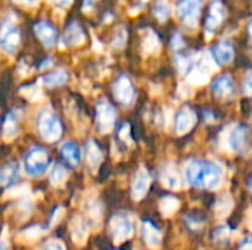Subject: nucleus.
Listing matches in <instances>:
<instances>
[{
  "mask_svg": "<svg viewBox=\"0 0 252 250\" xmlns=\"http://www.w3.org/2000/svg\"><path fill=\"white\" fill-rule=\"evenodd\" d=\"M37 130L44 141H58L62 136V122L52 109H44L37 118Z\"/></svg>",
  "mask_w": 252,
  "mask_h": 250,
  "instance_id": "nucleus-2",
  "label": "nucleus"
},
{
  "mask_svg": "<svg viewBox=\"0 0 252 250\" xmlns=\"http://www.w3.org/2000/svg\"><path fill=\"white\" fill-rule=\"evenodd\" d=\"M66 178H68V171H66L65 167H62V165L58 164V165H55L52 168L50 175H49V180H50V184L52 186L59 187V186H62L66 181Z\"/></svg>",
  "mask_w": 252,
  "mask_h": 250,
  "instance_id": "nucleus-28",
  "label": "nucleus"
},
{
  "mask_svg": "<svg viewBox=\"0 0 252 250\" xmlns=\"http://www.w3.org/2000/svg\"><path fill=\"white\" fill-rule=\"evenodd\" d=\"M195 124H196V113L189 106L182 108L177 112L176 118H174V127H176V131H177L179 136H183V134L189 133L193 128Z\"/></svg>",
  "mask_w": 252,
  "mask_h": 250,
  "instance_id": "nucleus-12",
  "label": "nucleus"
},
{
  "mask_svg": "<svg viewBox=\"0 0 252 250\" xmlns=\"http://www.w3.org/2000/svg\"><path fill=\"white\" fill-rule=\"evenodd\" d=\"M38 250H65V245L62 240L59 239H50L47 242H44Z\"/></svg>",
  "mask_w": 252,
  "mask_h": 250,
  "instance_id": "nucleus-34",
  "label": "nucleus"
},
{
  "mask_svg": "<svg viewBox=\"0 0 252 250\" xmlns=\"http://www.w3.org/2000/svg\"><path fill=\"white\" fill-rule=\"evenodd\" d=\"M211 56H213V59H214V62L217 65H227V63H230L233 56H235L233 44L230 41H226V40L217 41L213 46V49H211Z\"/></svg>",
  "mask_w": 252,
  "mask_h": 250,
  "instance_id": "nucleus-15",
  "label": "nucleus"
},
{
  "mask_svg": "<svg viewBox=\"0 0 252 250\" xmlns=\"http://www.w3.org/2000/svg\"><path fill=\"white\" fill-rule=\"evenodd\" d=\"M62 217H63V208H62V206H58V208L53 211V214H52V218H50L49 227H50V228H52V227H55V225L62 220Z\"/></svg>",
  "mask_w": 252,
  "mask_h": 250,
  "instance_id": "nucleus-37",
  "label": "nucleus"
},
{
  "mask_svg": "<svg viewBox=\"0 0 252 250\" xmlns=\"http://www.w3.org/2000/svg\"><path fill=\"white\" fill-rule=\"evenodd\" d=\"M130 131H131V128H130V124H123L121 125V128H120V139L123 140V141H126L127 144H131L133 143V140H131V136H130Z\"/></svg>",
  "mask_w": 252,
  "mask_h": 250,
  "instance_id": "nucleus-36",
  "label": "nucleus"
},
{
  "mask_svg": "<svg viewBox=\"0 0 252 250\" xmlns=\"http://www.w3.org/2000/svg\"><path fill=\"white\" fill-rule=\"evenodd\" d=\"M239 250H252V237H247V239L241 243Z\"/></svg>",
  "mask_w": 252,
  "mask_h": 250,
  "instance_id": "nucleus-40",
  "label": "nucleus"
},
{
  "mask_svg": "<svg viewBox=\"0 0 252 250\" xmlns=\"http://www.w3.org/2000/svg\"><path fill=\"white\" fill-rule=\"evenodd\" d=\"M102 212H103V205L99 200H96V199L90 200V203L87 206V215H89V220H90L92 224H94V225L100 224Z\"/></svg>",
  "mask_w": 252,
  "mask_h": 250,
  "instance_id": "nucleus-29",
  "label": "nucleus"
},
{
  "mask_svg": "<svg viewBox=\"0 0 252 250\" xmlns=\"http://www.w3.org/2000/svg\"><path fill=\"white\" fill-rule=\"evenodd\" d=\"M224 177V168L219 162H205L204 167V177H202V187L208 190H216Z\"/></svg>",
  "mask_w": 252,
  "mask_h": 250,
  "instance_id": "nucleus-9",
  "label": "nucleus"
},
{
  "mask_svg": "<svg viewBox=\"0 0 252 250\" xmlns=\"http://www.w3.org/2000/svg\"><path fill=\"white\" fill-rule=\"evenodd\" d=\"M61 153L63 159L71 165V167H78L81 161V152L80 147L75 141H66L61 146Z\"/></svg>",
  "mask_w": 252,
  "mask_h": 250,
  "instance_id": "nucleus-22",
  "label": "nucleus"
},
{
  "mask_svg": "<svg viewBox=\"0 0 252 250\" xmlns=\"http://www.w3.org/2000/svg\"><path fill=\"white\" fill-rule=\"evenodd\" d=\"M21 93L28 99V100H31V102H38V100H41L43 99V93H41V90L37 87V85H27V87H22L21 88Z\"/></svg>",
  "mask_w": 252,
  "mask_h": 250,
  "instance_id": "nucleus-30",
  "label": "nucleus"
},
{
  "mask_svg": "<svg viewBox=\"0 0 252 250\" xmlns=\"http://www.w3.org/2000/svg\"><path fill=\"white\" fill-rule=\"evenodd\" d=\"M34 34L37 35V38L46 46V47H52L56 40H58V32L56 28L47 22V21H40L34 25Z\"/></svg>",
  "mask_w": 252,
  "mask_h": 250,
  "instance_id": "nucleus-16",
  "label": "nucleus"
},
{
  "mask_svg": "<svg viewBox=\"0 0 252 250\" xmlns=\"http://www.w3.org/2000/svg\"><path fill=\"white\" fill-rule=\"evenodd\" d=\"M159 178H161L162 184L167 189L179 190L182 187V175H180V171L176 167V164H173V162H168V164H165L161 168Z\"/></svg>",
  "mask_w": 252,
  "mask_h": 250,
  "instance_id": "nucleus-14",
  "label": "nucleus"
},
{
  "mask_svg": "<svg viewBox=\"0 0 252 250\" xmlns=\"http://www.w3.org/2000/svg\"><path fill=\"white\" fill-rule=\"evenodd\" d=\"M204 167L205 162L202 161H190L185 168V178L188 184L193 187H202V177H204Z\"/></svg>",
  "mask_w": 252,
  "mask_h": 250,
  "instance_id": "nucleus-17",
  "label": "nucleus"
},
{
  "mask_svg": "<svg viewBox=\"0 0 252 250\" xmlns=\"http://www.w3.org/2000/svg\"><path fill=\"white\" fill-rule=\"evenodd\" d=\"M214 239L219 243H227L230 240V230L229 227H220L214 231Z\"/></svg>",
  "mask_w": 252,
  "mask_h": 250,
  "instance_id": "nucleus-35",
  "label": "nucleus"
},
{
  "mask_svg": "<svg viewBox=\"0 0 252 250\" xmlns=\"http://www.w3.org/2000/svg\"><path fill=\"white\" fill-rule=\"evenodd\" d=\"M18 133H19V116L16 111H12L4 116L1 134H3V139L9 141V140H13L18 136Z\"/></svg>",
  "mask_w": 252,
  "mask_h": 250,
  "instance_id": "nucleus-21",
  "label": "nucleus"
},
{
  "mask_svg": "<svg viewBox=\"0 0 252 250\" xmlns=\"http://www.w3.org/2000/svg\"><path fill=\"white\" fill-rule=\"evenodd\" d=\"M213 94L220 99V100H227L232 99V96L235 94V84L230 75H220L214 80L213 85H211Z\"/></svg>",
  "mask_w": 252,
  "mask_h": 250,
  "instance_id": "nucleus-13",
  "label": "nucleus"
},
{
  "mask_svg": "<svg viewBox=\"0 0 252 250\" xmlns=\"http://www.w3.org/2000/svg\"><path fill=\"white\" fill-rule=\"evenodd\" d=\"M142 236H143V240H145V243H146L148 248L158 249L161 246L162 234H161V231L151 221H145L142 224Z\"/></svg>",
  "mask_w": 252,
  "mask_h": 250,
  "instance_id": "nucleus-20",
  "label": "nucleus"
},
{
  "mask_svg": "<svg viewBox=\"0 0 252 250\" xmlns=\"http://www.w3.org/2000/svg\"><path fill=\"white\" fill-rule=\"evenodd\" d=\"M7 249V246H6V242L3 240V239H0V250H6Z\"/></svg>",
  "mask_w": 252,
  "mask_h": 250,
  "instance_id": "nucleus-42",
  "label": "nucleus"
},
{
  "mask_svg": "<svg viewBox=\"0 0 252 250\" xmlns=\"http://www.w3.org/2000/svg\"><path fill=\"white\" fill-rule=\"evenodd\" d=\"M83 41H84V32H83V29L75 22H72L66 28V31L63 32L62 43L65 46H77V44H81Z\"/></svg>",
  "mask_w": 252,
  "mask_h": 250,
  "instance_id": "nucleus-23",
  "label": "nucleus"
},
{
  "mask_svg": "<svg viewBox=\"0 0 252 250\" xmlns=\"http://www.w3.org/2000/svg\"><path fill=\"white\" fill-rule=\"evenodd\" d=\"M250 141V128L244 124L235 125L230 131H227L224 144L230 152H241L247 147Z\"/></svg>",
  "mask_w": 252,
  "mask_h": 250,
  "instance_id": "nucleus-5",
  "label": "nucleus"
},
{
  "mask_svg": "<svg viewBox=\"0 0 252 250\" xmlns=\"http://www.w3.org/2000/svg\"><path fill=\"white\" fill-rule=\"evenodd\" d=\"M248 34H250V37H251V41H252V21L250 22V25H248Z\"/></svg>",
  "mask_w": 252,
  "mask_h": 250,
  "instance_id": "nucleus-43",
  "label": "nucleus"
},
{
  "mask_svg": "<svg viewBox=\"0 0 252 250\" xmlns=\"http://www.w3.org/2000/svg\"><path fill=\"white\" fill-rule=\"evenodd\" d=\"M154 13L159 18V19H165L167 16H168V9H167V6L165 4H157L155 6V9H154Z\"/></svg>",
  "mask_w": 252,
  "mask_h": 250,
  "instance_id": "nucleus-38",
  "label": "nucleus"
},
{
  "mask_svg": "<svg viewBox=\"0 0 252 250\" xmlns=\"http://www.w3.org/2000/svg\"><path fill=\"white\" fill-rule=\"evenodd\" d=\"M117 112L108 100H99L96 105V125L103 134L111 133L115 127Z\"/></svg>",
  "mask_w": 252,
  "mask_h": 250,
  "instance_id": "nucleus-4",
  "label": "nucleus"
},
{
  "mask_svg": "<svg viewBox=\"0 0 252 250\" xmlns=\"http://www.w3.org/2000/svg\"><path fill=\"white\" fill-rule=\"evenodd\" d=\"M69 230H71V236L75 245L83 246L87 242V236H89V227L87 222L81 218V217H74L71 224H69Z\"/></svg>",
  "mask_w": 252,
  "mask_h": 250,
  "instance_id": "nucleus-19",
  "label": "nucleus"
},
{
  "mask_svg": "<svg viewBox=\"0 0 252 250\" xmlns=\"http://www.w3.org/2000/svg\"><path fill=\"white\" fill-rule=\"evenodd\" d=\"M52 1H55L58 6H61V7H66L68 4H71V1L72 0H52Z\"/></svg>",
  "mask_w": 252,
  "mask_h": 250,
  "instance_id": "nucleus-41",
  "label": "nucleus"
},
{
  "mask_svg": "<svg viewBox=\"0 0 252 250\" xmlns=\"http://www.w3.org/2000/svg\"><path fill=\"white\" fill-rule=\"evenodd\" d=\"M189 80H190V83H193V84H196V85H201V84H204V83L208 81V74H207V71L196 68V69H193L192 74L189 75Z\"/></svg>",
  "mask_w": 252,
  "mask_h": 250,
  "instance_id": "nucleus-32",
  "label": "nucleus"
},
{
  "mask_svg": "<svg viewBox=\"0 0 252 250\" xmlns=\"http://www.w3.org/2000/svg\"><path fill=\"white\" fill-rule=\"evenodd\" d=\"M226 15H227V10L221 0L211 1L207 9V15H205V21H204L205 31L216 32V29H219L221 27V24L224 22Z\"/></svg>",
  "mask_w": 252,
  "mask_h": 250,
  "instance_id": "nucleus-6",
  "label": "nucleus"
},
{
  "mask_svg": "<svg viewBox=\"0 0 252 250\" xmlns=\"http://www.w3.org/2000/svg\"><path fill=\"white\" fill-rule=\"evenodd\" d=\"M18 172H19V167H18L15 162L4 165V167L0 169V186L6 187V186L12 184V183L16 180Z\"/></svg>",
  "mask_w": 252,
  "mask_h": 250,
  "instance_id": "nucleus-25",
  "label": "nucleus"
},
{
  "mask_svg": "<svg viewBox=\"0 0 252 250\" xmlns=\"http://www.w3.org/2000/svg\"><path fill=\"white\" fill-rule=\"evenodd\" d=\"M250 187H251V190H252V178H251V183H250Z\"/></svg>",
  "mask_w": 252,
  "mask_h": 250,
  "instance_id": "nucleus-45",
  "label": "nucleus"
},
{
  "mask_svg": "<svg viewBox=\"0 0 252 250\" xmlns=\"http://www.w3.org/2000/svg\"><path fill=\"white\" fill-rule=\"evenodd\" d=\"M21 1H24V3H34L35 0H21Z\"/></svg>",
  "mask_w": 252,
  "mask_h": 250,
  "instance_id": "nucleus-44",
  "label": "nucleus"
},
{
  "mask_svg": "<svg viewBox=\"0 0 252 250\" xmlns=\"http://www.w3.org/2000/svg\"><path fill=\"white\" fill-rule=\"evenodd\" d=\"M244 93L251 96L252 94V71L245 77V81H244Z\"/></svg>",
  "mask_w": 252,
  "mask_h": 250,
  "instance_id": "nucleus-39",
  "label": "nucleus"
},
{
  "mask_svg": "<svg viewBox=\"0 0 252 250\" xmlns=\"http://www.w3.org/2000/svg\"><path fill=\"white\" fill-rule=\"evenodd\" d=\"M233 209V199L229 194H223L217 199L216 205H214V212L219 218H224L227 217Z\"/></svg>",
  "mask_w": 252,
  "mask_h": 250,
  "instance_id": "nucleus-24",
  "label": "nucleus"
},
{
  "mask_svg": "<svg viewBox=\"0 0 252 250\" xmlns=\"http://www.w3.org/2000/svg\"><path fill=\"white\" fill-rule=\"evenodd\" d=\"M180 208V202L174 196H165L159 200V211L164 217H171Z\"/></svg>",
  "mask_w": 252,
  "mask_h": 250,
  "instance_id": "nucleus-27",
  "label": "nucleus"
},
{
  "mask_svg": "<svg viewBox=\"0 0 252 250\" xmlns=\"http://www.w3.org/2000/svg\"><path fill=\"white\" fill-rule=\"evenodd\" d=\"M43 233H44V228H41L40 225H31V227L25 228V230L21 233V236H24L27 240H35V239H38Z\"/></svg>",
  "mask_w": 252,
  "mask_h": 250,
  "instance_id": "nucleus-33",
  "label": "nucleus"
},
{
  "mask_svg": "<svg viewBox=\"0 0 252 250\" xmlns=\"http://www.w3.org/2000/svg\"><path fill=\"white\" fill-rule=\"evenodd\" d=\"M151 183H152V178H151L149 171L145 169V168H140L137 171V174L134 175V180H133V184H131V197L136 202L142 200L148 194Z\"/></svg>",
  "mask_w": 252,
  "mask_h": 250,
  "instance_id": "nucleus-11",
  "label": "nucleus"
},
{
  "mask_svg": "<svg viewBox=\"0 0 252 250\" xmlns=\"http://www.w3.org/2000/svg\"><path fill=\"white\" fill-rule=\"evenodd\" d=\"M28 193H30V184L24 183V184H18V186H13L12 189H9L6 192V196L7 197H22Z\"/></svg>",
  "mask_w": 252,
  "mask_h": 250,
  "instance_id": "nucleus-31",
  "label": "nucleus"
},
{
  "mask_svg": "<svg viewBox=\"0 0 252 250\" xmlns=\"http://www.w3.org/2000/svg\"><path fill=\"white\" fill-rule=\"evenodd\" d=\"M49 164H50L49 153H47L46 149H43L40 146L31 147L24 156L25 174L32 177V178H37V177H41L43 174H46V171L49 168Z\"/></svg>",
  "mask_w": 252,
  "mask_h": 250,
  "instance_id": "nucleus-1",
  "label": "nucleus"
},
{
  "mask_svg": "<svg viewBox=\"0 0 252 250\" xmlns=\"http://www.w3.org/2000/svg\"><path fill=\"white\" fill-rule=\"evenodd\" d=\"M114 96L124 106H130L134 102L136 90H134V85H133L131 80L127 75H121L115 81V84H114Z\"/></svg>",
  "mask_w": 252,
  "mask_h": 250,
  "instance_id": "nucleus-8",
  "label": "nucleus"
},
{
  "mask_svg": "<svg viewBox=\"0 0 252 250\" xmlns=\"http://www.w3.org/2000/svg\"><path fill=\"white\" fill-rule=\"evenodd\" d=\"M21 43V34L12 24H4L0 28V47L6 53H15Z\"/></svg>",
  "mask_w": 252,
  "mask_h": 250,
  "instance_id": "nucleus-10",
  "label": "nucleus"
},
{
  "mask_svg": "<svg viewBox=\"0 0 252 250\" xmlns=\"http://www.w3.org/2000/svg\"><path fill=\"white\" fill-rule=\"evenodd\" d=\"M84 153H86L84 156H86L87 165H89L93 171H96V169L99 168V165L102 164V161H103V152H102V149L99 147L97 141L93 140V139L87 140L86 147H84Z\"/></svg>",
  "mask_w": 252,
  "mask_h": 250,
  "instance_id": "nucleus-18",
  "label": "nucleus"
},
{
  "mask_svg": "<svg viewBox=\"0 0 252 250\" xmlns=\"http://www.w3.org/2000/svg\"><path fill=\"white\" fill-rule=\"evenodd\" d=\"M66 81H68V74L63 69L53 71L41 78V83H44V85L47 87H58V85L65 84Z\"/></svg>",
  "mask_w": 252,
  "mask_h": 250,
  "instance_id": "nucleus-26",
  "label": "nucleus"
},
{
  "mask_svg": "<svg viewBox=\"0 0 252 250\" xmlns=\"http://www.w3.org/2000/svg\"><path fill=\"white\" fill-rule=\"evenodd\" d=\"M136 231V222L130 214H115L111 220V234L115 245L128 240Z\"/></svg>",
  "mask_w": 252,
  "mask_h": 250,
  "instance_id": "nucleus-3",
  "label": "nucleus"
},
{
  "mask_svg": "<svg viewBox=\"0 0 252 250\" xmlns=\"http://www.w3.org/2000/svg\"><path fill=\"white\" fill-rule=\"evenodd\" d=\"M202 3H204V0H179L176 7H177V13L180 16V19L186 25L195 27L199 19V15H201Z\"/></svg>",
  "mask_w": 252,
  "mask_h": 250,
  "instance_id": "nucleus-7",
  "label": "nucleus"
}]
</instances>
